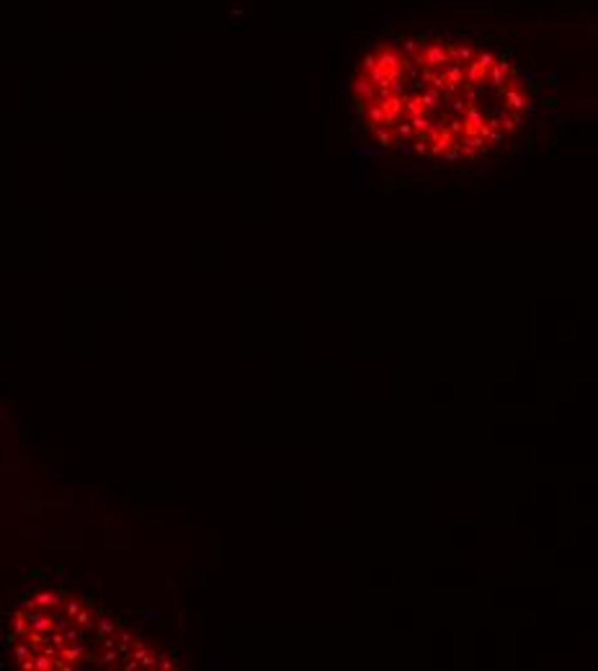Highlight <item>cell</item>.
I'll return each instance as SVG.
<instances>
[{
  "label": "cell",
  "instance_id": "5bb4252c",
  "mask_svg": "<svg viewBox=\"0 0 598 671\" xmlns=\"http://www.w3.org/2000/svg\"><path fill=\"white\" fill-rule=\"evenodd\" d=\"M160 668H163V671H170V668H173V661H170L168 656H163V658H160Z\"/></svg>",
  "mask_w": 598,
  "mask_h": 671
},
{
  "label": "cell",
  "instance_id": "ba28073f",
  "mask_svg": "<svg viewBox=\"0 0 598 671\" xmlns=\"http://www.w3.org/2000/svg\"><path fill=\"white\" fill-rule=\"evenodd\" d=\"M119 658H122L119 648H106V653L98 656V658H93V661H98V663H113V661H119Z\"/></svg>",
  "mask_w": 598,
  "mask_h": 671
},
{
  "label": "cell",
  "instance_id": "7a4b0ae2",
  "mask_svg": "<svg viewBox=\"0 0 598 671\" xmlns=\"http://www.w3.org/2000/svg\"><path fill=\"white\" fill-rule=\"evenodd\" d=\"M62 591H36L34 594V602H36V609H49V607H60L62 602Z\"/></svg>",
  "mask_w": 598,
  "mask_h": 671
},
{
  "label": "cell",
  "instance_id": "7c38bea8",
  "mask_svg": "<svg viewBox=\"0 0 598 671\" xmlns=\"http://www.w3.org/2000/svg\"><path fill=\"white\" fill-rule=\"evenodd\" d=\"M147 656H150V648H147V646H137V648H134V658H137L139 663H142Z\"/></svg>",
  "mask_w": 598,
  "mask_h": 671
},
{
  "label": "cell",
  "instance_id": "9c48e42d",
  "mask_svg": "<svg viewBox=\"0 0 598 671\" xmlns=\"http://www.w3.org/2000/svg\"><path fill=\"white\" fill-rule=\"evenodd\" d=\"M52 617H54V630H60V633H65V630L72 625V620H70L67 614H60V612H57V614H52Z\"/></svg>",
  "mask_w": 598,
  "mask_h": 671
},
{
  "label": "cell",
  "instance_id": "3957f363",
  "mask_svg": "<svg viewBox=\"0 0 598 671\" xmlns=\"http://www.w3.org/2000/svg\"><path fill=\"white\" fill-rule=\"evenodd\" d=\"M60 653H62V661L67 663V668H72V663H77V661L86 658V648L80 643H65Z\"/></svg>",
  "mask_w": 598,
  "mask_h": 671
},
{
  "label": "cell",
  "instance_id": "8992f818",
  "mask_svg": "<svg viewBox=\"0 0 598 671\" xmlns=\"http://www.w3.org/2000/svg\"><path fill=\"white\" fill-rule=\"evenodd\" d=\"M34 666H36V671H49V668H54V661L47 656V653H34Z\"/></svg>",
  "mask_w": 598,
  "mask_h": 671
},
{
  "label": "cell",
  "instance_id": "2e32d148",
  "mask_svg": "<svg viewBox=\"0 0 598 671\" xmlns=\"http://www.w3.org/2000/svg\"><path fill=\"white\" fill-rule=\"evenodd\" d=\"M103 648H116V640H113V635H106V638H103Z\"/></svg>",
  "mask_w": 598,
  "mask_h": 671
},
{
  "label": "cell",
  "instance_id": "277c9868",
  "mask_svg": "<svg viewBox=\"0 0 598 671\" xmlns=\"http://www.w3.org/2000/svg\"><path fill=\"white\" fill-rule=\"evenodd\" d=\"M13 658H16V663H21V661L31 658V643H29V640H16V648H13Z\"/></svg>",
  "mask_w": 598,
  "mask_h": 671
},
{
  "label": "cell",
  "instance_id": "8fae6325",
  "mask_svg": "<svg viewBox=\"0 0 598 671\" xmlns=\"http://www.w3.org/2000/svg\"><path fill=\"white\" fill-rule=\"evenodd\" d=\"M80 609H83V604H80V602H77V599H70V602H67V609H65V614H67L70 620H75Z\"/></svg>",
  "mask_w": 598,
  "mask_h": 671
},
{
  "label": "cell",
  "instance_id": "5b68a950",
  "mask_svg": "<svg viewBox=\"0 0 598 671\" xmlns=\"http://www.w3.org/2000/svg\"><path fill=\"white\" fill-rule=\"evenodd\" d=\"M96 627H98V635H113L116 633V622L113 620H108V617H103V614H98V622H96Z\"/></svg>",
  "mask_w": 598,
  "mask_h": 671
},
{
  "label": "cell",
  "instance_id": "e0dca14e",
  "mask_svg": "<svg viewBox=\"0 0 598 671\" xmlns=\"http://www.w3.org/2000/svg\"><path fill=\"white\" fill-rule=\"evenodd\" d=\"M119 638H122V646H129V643H132V633H127V630H124V633L119 635Z\"/></svg>",
  "mask_w": 598,
  "mask_h": 671
},
{
  "label": "cell",
  "instance_id": "52a82bcc",
  "mask_svg": "<svg viewBox=\"0 0 598 671\" xmlns=\"http://www.w3.org/2000/svg\"><path fill=\"white\" fill-rule=\"evenodd\" d=\"M83 627H77V625H70L67 630H65V640L67 643H80V638H83V633H80Z\"/></svg>",
  "mask_w": 598,
  "mask_h": 671
},
{
  "label": "cell",
  "instance_id": "30bf717a",
  "mask_svg": "<svg viewBox=\"0 0 598 671\" xmlns=\"http://www.w3.org/2000/svg\"><path fill=\"white\" fill-rule=\"evenodd\" d=\"M72 625L83 627V630H86V627H91V612H88V609H80V612H77V617L72 620Z\"/></svg>",
  "mask_w": 598,
  "mask_h": 671
},
{
  "label": "cell",
  "instance_id": "4fadbf2b",
  "mask_svg": "<svg viewBox=\"0 0 598 671\" xmlns=\"http://www.w3.org/2000/svg\"><path fill=\"white\" fill-rule=\"evenodd\" d=\"M18 666H21L23 671H36V666H34V656H31V658H26V661H21Z\"/></svg>",
  "mask_w": 598,
  "mask_h": 671
},
{
  "label": "cell",
  "instance_id": "9a60e30c",
  "mask_svg": "<svg viewBox=\"0 0 598 671\" xmlns=\"http://www.w3.org/2000/svg\"><path fill=\"white\" fill-rule=\"evenodd\" d=\"M137 666H139V661H137V658H127V663H124V668H127V671H134Z\"/></svg>",
  "mask_w": 598,
  "mask_h": 671
},
{
  "label": "cell",
  "instance_id": "6da1fadb",
  "mask_svg": "<svg viewBox=\"0 0 598 671\" xmlns=\"http://www.w3.org/2000/svg\"><path fill=\"white\" fill-rule=\"evenodd\" d=\"M529 91L518 70L469 44L405 42L369 52L353 103L382 147L441 163H472L521 129Z\"/></svg>",
  "mask_w": 598,
  "mask_h": 671
}]
</instances>
